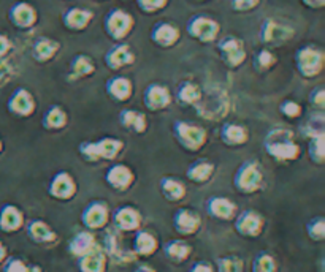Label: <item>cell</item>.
Listing matches in <instances>:
<instances>
[{"label":"cell","mask_w":325,"mask_h":272,"mask_svg":"<svg viewBox=\"0 0 325 272\" xmlns=\"http://www.w3.org/2000/svg\"><path fill=\"white\" fill-rule=\"evenodd\" d=\"M263 149L268 157L281 163L295 161L302 155L300 144L297 142L294 132L284 127H278L267 133L263 139Z\"/></svg>","instance_id":"6da1fadb"},{"label":"cell","mask_w":325,"mask_h":272,"mask_svg":"<svg viewBox=\"0 0 325 272\" xmlns=\"http://www.w3.org/2000/svg\"><path fill=\"white\" fill-rule=\"evenodd\" d=\"M124 150V141L113 136H105L97 141H83L78 146L80 155L89 161V163H96V161H114Z\"/></svg>","instance_id":"7a4b0ae2"},{"label":"cell","mask_w":325,"mask_h":272,"mask_svg":"<svg viewBox=\"0 0 325 272\" xmlns=\"http://www.w3.org/2000/svg\"><path fill=\"white\" fill-rule=\"evenodd\" d=\"M263 168L257 160H246L233 174V187L241 195H254L263 187Z\"/></svg>","instance_id":"3957f363"},{"label":"cell","mask_w":325,"mask_h":272,"mask_svg":"<svg viewBox=\"0 0 325 272\" xmlns=\"http://www.w3.org/2000/svg\"><path fill=\"white\" fill-rule=\"evenodd\" d=\"M294 64L298 74L305 79H314L321 76L325 67L324 51L316 45H305L295 51Z\"/></svg>","instance_id":"277c9868"},{"label":"cell","mask_w":325,"mask_h":272,"mask_svg":"<svg viewBox=\"0 0 325 272\" xmlns=\"http://www.w3.org/2000/svg\"><path fill=\"white\" fill-rule=\"evenodd\" d=\"M197 114L207 121H222L230 109V98L225 90L213 89L202 92V98L195 105Z\"/></svg>","instance_id":"5b68a950"},{"label":"cell","mask_w":325,"mask_h":272,"mask_svg":"<svg viewBox=\"0 0 325 272\" xmlns=\"http://www.w3.org/2000/svg\"><path fill=\"white\" fill-rule=\"evenodd\" d=\"M173 135L179 146L191 154L202 150L208 141V132L202 125H194L186 121H176L173 124Z\"/></svg>","instance_id":"8992f818"},{"label":"cell","mask_w":325,"mask_h":272,"mask_svg":"<svg viewBox=\"0 0 325 272\" xmlns=\"http://www.w3.org/2000/svg\"><path fill=\"white\" fill-rule=\"evenodd\" d=\"M135 27L133 16L122 10V8H113L109 10L104 18V30L107 37L111 38L116 43H121L130 35Z\"/></svg>","instance_id":"52a82bcc"},{"label":"cell","mask_w":325,"mask_h":272,"mask_svg":"<svg viewBox=\"0 0 325 272\" xmlns=\"http://www.w3.org/2000/svg\"><path fill=\"white\" fill-rule=\"evenodd\" d=\"M186 32L199 43H215L220 35V24L208 14H194L186 24Z\"/></svg>","instance_id":"ba28073f"},{"label":"cell","mask_w":325,"mask_h":272,"mask_svg":"<svg viewBox=\"0 0 325 272\" xmlns=\"http://www.w3.org/2000/svg\"><path fill=\"white\" fill-rule=\"evenodd\" d=\"M216 49L219 53L220 61L224 62L228 68H239L247 59V51L244 46V41L236 35H224L217 38Z\"/></svg>","instance_id":"9c48e42d"},{"label":"cell","mask_w":325,"mask_h":272,"mask_svg":"<svg viewBox=\"0 0 325 272\" xmlns=\"http://www.w3.org/2000/svg\"><path fill=\"white\" fill-rule=\"evenodd\" d=\"M294 33L295 32L290 25L281 24L273 18H265L259 29V40L267 46H279L292 40Z\"/></svg>","instance_id":"30bf717a"},{"label":"cell","mask_w":325,"mask_h":272,"mask_svg":"<svg viewBox=\"0 0 325 272\" xmlns=\"http://www.w3.org/2000/svg\"><path fill=\"white\" fill-rule=\"evenodd\" d=\"M109 222V206L102 200L91 201L81 212V223L89 231L104 229Z\"/></svg>","instance_id":"8fae6325"},{"label":"cell","mask_w":325,"mask_h":272,"mask_svg":"<svg viewBox=\"0 0 325 272\" xmlns=\"http://www.w3.org/2000/svg\"><path fill=\"white\" fill-rule=\"evenodd\" d=\"M173 101L172 90L165 84L151 82L149 86L143 90V105L151 113H159L167 109Z\"/></svg>","instance_id":"7c38bea8"},{"label":"cell","mask_w":325,"mask_h":272,"mask_svg":"<svg viewBox=\"0 0 325 272\" xmlns=\"http://www.w3.org/2000/svg\"><path fill=\"white\" fill-rule=\"evenodd\" d=\"M265 228V218L260 212L254 209H246L241 214H238L235 218V231L247 237V239H255L263 233Z\"/></svg>","instance_id":"4fadbf2b"},{"label":"cell","mask_w":325,"mask_h":272,"mask_svg":"<svg viewBox=\"0 0 325 272\" xmlns=\"http://www.w3.org/2000/svg\"><path fill=\"white\" fill-rule=\"evenodd\" d=\"M78 193V184L68 171H57L48 185V195L57 201H70Z\"/></svg>","instance_id":"5bb4252c"},{"label":"cell","mask_w":325,"mask_h":272,"mask_svg":"<svg viewBox=\"0 0 325 272\" xmlns=\"http://www.w3.org/2000/svg\"><path fill=\"white\" fill-rule=\"evenodd\" d=\"M105 182L114 192L119 193L129 192L132 189V185L135 184V173L132 171L130 166H127L124 163H113L105 171Z\"/></svg>","instance_id":"9a60e30c"},{"label":"cell","mask_w":325,"mask_h":272,"mask_svg":"<svg viewBox=\"0 0 325 272\" xmlns=\"http://www.w3.org/2000/svg\"><path fill=\"white\" fill-rule=\"evenodd\" d=\"M149 37L156 46L162 49H168V48H173L179 41V38H181V30H179L178 25L172 21H159L152 25Z\"/></svg>","instance_id":"2e32d148"},{"label":"cell","mask_w":325,"mask_h":272,"mask_svg":"<svg viewBox=\"0 0 325 272\" xmlns=\"http://www.w3.org/2000/svg\"><path fill=\"white\" fill-rule=\"evenodd\" d=\"M136 61V56L133 53V49L130 45L124 43H116L114 46H111L104 57V62L105 65L113 71H119V70H124V68L133 65Z\"/></svg>","instance_id":"e0dca14e"},{"label":"cell","mask_w":325,"mask_h":272,"mask_svg":"<svg viewBox=\"0 0 325 272\" xmlns=\"http://www.w3.org/2000/svg\"><path fill=\"white\" fill-rule=\"evenodd\" d=\"M8 19L19 30H29L38 22V10L29 2H16L8 11Z\"/></svg>","instance_id":"ac0fdd59"},{"label":"cell","mask_w":325,"mask_h":272,"mask_svg":"<svg viewBox=\"0 0 325 272\" xmlns=\"http://www.w3.org/2000/svg\"><path fill=\"white\" fill-rule=\"evenodd\" d=\"M111 220H113V225L119 229V231L135 233L140 229L143 217L136 207L124 204V206H119L113 214H111Z\"/></svg>","instance_id":"d6986e66"},{"label":"cell","mask_w":325,"mask_h":272,"mask_svg":"<svg viewBox=\"0 0 325 272\" xmlns=\"http://www.w3.org/2000/svg\"><path fill=\"white\" fill-rule=\"evenodd\" d=\"M173 228L179 236H194L202 228V217L194 209L179 207L173 214Z\"/></svg>","instance_id":"ffe728a7"},{"label":"cell","mask_w":325,"mask_h":272,"mask_svg":"<svg viewBox=\"0 0 325 272\" xmlns=\"http://www.w3.org/2000/svg\"><path fill=\"white\" fill-rule=\"evenodd\" d=\"M8 109L18 117H30L37 111V100L30 90L19 87L11 93L10 100H8Z\"/></svg>","instance_id":"44dd1931"},{"label":"cell","mask_w":325,"mask_h":272,"mask_svg":"<svg viewBox=\"0 0 325 272\" xmlns=\"http://www.w3.org/2000/svg\"><path fill=\"white\" fill-rule=\"evenodd\" d=\"M94 21V11L83 6H70L62 14V24L70 32H84Z\"/></svg>","instance_id":"7402d4cb"},{"label":"cell","mask_w":325,"mask_h":272,"mask_svg":"<svg viewBox=\"0 0 325 272\" xmlns=\"http://www.w3.org/2000/svg\"><path fill=\"white\" fill-rule=\"evenodd\" d=\"M105 92L116 103H127L133 95V84L127 76L114 74L105 82Z\"/></svg>","instance_id":"603a6c76"},{"label":"cell","mask_w":325,"mask_h":272,"mask_svg":"<svg viewBox=\"0 0 325 272\" xmlns=\"http://www.w3.org/2000/svg\"><path fill=\"white\" fill-rule=\"evenodd\" d=\"M205 207H207L210 217L216 220H224V222L233 220L238 212V206L227 197H211Z\"/></svg>","instance_id":"cb8c5ba5"},{"label":"cell","mask_w":325,"mask_h":272,"mask_svg":"<svg viewBox=\"0 0 325 272\" xmlns=\"http://www.w3.org/2000/svg\"><path fill=\"white\" fill-rule=\"evenodd\" d=\"M220 141L228 147H241L249 141V130L241 124L225 122L220 127Z\"/></svg>","instance_id":"d4e9b609"},{"label":"cell","mask_w":325,"mask_h":272,"mask_svg":"<svg viewBox=\"0 0 325 272\" xmlns=\"http://www.w3.org/2000/svg\"><path fill=\"white\" fill-rule=\"evenodd\" d=\"M61 51V43L51 37H38L32 45V57L38 64L51 62Z\"/></svg>","instance_id":"484cf974"},{"label":"cell","mask_w":325,"mask_h":272,"mask_svg":"<svg viewBox=\"0 0 325 272\" xmlns=\"http://www.w3.org/2000/svg\"><path fill=\"white\" fill-rule=\"evenodd\" d=\"M100 245L97 244L96 236L92 231L86 229V231L76 233L70 241H68V253L75 258H81L84 255H88L89 252L96 250Z\"/></svg>","instance_id":"4316f807"},{"label":"cell","mask_w":325,"mask_h":272,"mask_svg":"<svg viewBox=\"0 0 325 272\" xmlns=\"http://www.w3.org/2000/svg\"><path fill=\"white\" fill-rule=\"evenodd\" d=\"M27 236L32 242L40 245L54 244L57 241V234L54 229L45 220H40V218H33L27 223Z\"/></svg>","instance_id":"83f0119b"},{"label":"cell","mask_w":325,"mask_h":272,"mask_svg":"<svg viewBox=\"0 0 325 272\" xmlns=\"http://www.w3.org/2000/svg\"><path fill=\"white\" fill-rule=\"evenodd\" d=\"M133 253L141 258H149L159 250V241L148 229H138L135 231L133 244H132Z\"/></svg>","instance_id":"f1b7e54d"},{"label":"cell","mask_w":325,"mask_h":272,"mask_svg":"<svg viewBox=\"0 0 325 272\" xmlns=\"http://www.w3.org/2000/svg\"><path fill=\"white\" fill-rule=\"evenodd\" d=\"M119 124L122 129L135 135H143L148 130V117L138 109H122L119 113Z\"/></svg>","instance_id":"f546056e"},{"label":"cell","mask_w":325,"mask_h":272,"mask_svg":"<svg viewBox=\"0 0 325 272\" xmlns=\"http://www.w3.org/2000/svg\"><path fill=\"white\" fill-rule=\"evenodd\" d=\"M70 76H68V81H76V79H84V78H91V76L96 73L97 65L94 62V59L88 54H76L72 57L70 61Z\"/></svg>","instance_id":"4dcf8cb0"},{"label":"cell","mask_w":325,"mask_h":272,"mask_svg":"<svg viewBox=\"0 0 325 272\" xmlns=\"http://www.w3.org/2000/svg\"><path fill=\"white\" fill-rule=\"evenodd\" d=\"M107 268H108V255L102 247H97L96 250H92L88 255L78 258L80 272H107Z\"/></svg>","instance_id":"1f68e13d"},{"label":"cell","mask_w":325,"mask_h":272,"mask_svg":"<svg viewBox=\"0 0 325 272\" xmlns=\"http://www.w3.org/2000/svg\"><path fill=\"white\" fill-rule=\"evenodd\" d=\"M215 171H216L215 163L210 160L202 158V160H197L189 165V168H187V171H186V177L194 184L203 185L213 179Z\"/></svg>","instance_id":"d6a6232c"},{"label":"cell","mask_w":325,"mask_h":272,"mask_svg":"<svg viewBox=\"0 0 325 272\" xmlns=\"http://www.w3.org/2000/svg\"><path fill=\"white\" fill-rule=\"evenodd\" d=\"M24 225V214L14 204H6L0 210V229L5 233H16Z\"/></svg>","instance_id":"836d02e7"},{"label":"cell","mask_w":325,"mask_h":272,"mask_svg":"<svg viewBox=\"0 0 325 272\" xmlns=\"http://www.w3.org/2000/svg\"><path fill=\"white\" fill-rule=\"evenodd\" d=\"M202 92H203V89L199 86V84L186 79V81H181L178 84L175 97H176V101L181 106H195L197 103H199V100L202 98Z\"/></svg>","instance_id":"e575fe53"},{"label":"cell","mask_w":325,"mask_h":272,"mask_svg":"<svg viewBox=\"0 0 325 272\" xmlns=\"http://www.w3.org/2000/svg\"><path fill=\"white\" fill-rule=\"evenodd\" d=\"M41 125L48 132H61L68 125V114L59 105H51L41 119Z\"/></svg>","instance_id":"d590c367"},{"label":"cell","mask_w":325,"mask_h":272,"mask_svg":"<svg viewBox=\"0 0 325 272\" xmlns=\"http://www.w3.org/2000/svg\"><path fill=\"white\" fill-rule=\"evenodd\" d=\"M160 193L164 195V198L170 203H178L184 200L186 197V185L183 181H179L178 177L173 176H164L159 182Z\"/></svg>","instance_id":"8d00e7d4"},{"label":"cell","mask_w":325,"mask_h":272,"mask_svg":"<svg viewBox=\"0 0 325 272\" xmlns=\"http://www.w3.org/2000/svg\"><path fill=\"white\" fill-rule=\"evenodd\" d=\"M164 253L167 260L175 263V265H183L192 255V247L184 239H172L164 245Z\"/></svg>","instance_id":"74e56055"},{"label":"cell","mask_w":325,"mask_h":272,"mask_svg":"<svg viewBox=\"0 0 325 272\" xmlns=\"http://www.w3.org/2000/svg\"><path fill=\"white\" fill-rule=\"evenodd\" d=\"M278 61L279 59L275 54V51H271L270 48H262L254 54L252 65L257 73H268L278 65Z\"/></svg>","instance_id":"f35d334b"},{"label":"cell","mask_w":325,"mask_h":272,"mask_svg":"<svg viewBox=\"0 0 325 272\" xmlns=\"http://www.w3.org/2000/svg\"><path fill=\"white\" fill-rule=\"evenodd\" d=\"M300 132L306 136V138H314L318 135H325V119L322 111L318 114L311 116L308 121L302 125Z\"/></svg>","instance_id":"ab89813d"},{"label":"cell","mask_w":325,"mask_h":272,"mask_svg":"<svg viewBox=\"0 0 325 272\" xmlns=\"http://www.w3.org/2000/svg\"><path fill=\"white\" fill-rule=\"evenodd\" d=\"M325 135H318L314 138H310L308 141V155H310L311 161L316 165H324L325 163V142H324Z\"/></svg>","instance_id":"60d3db41"},{"label":"cell","mask_w":325,"mask_h":272,"mask_svg":"<svg viewBox=\"0 0 325 272\" xmlns=\"http://www.w3.org/2000/svg\"><path fill=\"white\" fill-rule=\"evenodd\" d=\"M217 272H244V263L236 255H225L216 260Z\"/></svg>","instance_id":"b9f144b4"},{"label":"cell","mask_w":325,"mask_h":272,"mask_svg":"<svg viewBox=\"0 0 325 272\" xmlns=\"http://www.w3.org/2000/svg\"><path fill=\"white\" fill-rule=\"evenodd\" d=\"M252 272H278L276 258L268 252H260L252 261Z\"/></svg>","instance_id":"7bdbcfd3"},{"label":"cell","mask_w":325,"mask_h":272,"mask_svg":"<svg viewBox=\"0 0 325 272\" xmlns=\"http://www.w3.org/2000/svg\"><path fill=\"white\" fill-rule=\"evenodd\" d=\"M306 234L314 242H322L325 239V218L318 215L306 223Z\"/></svg>","instance_id":"ee69618b"},{"label":"cell","mask_w":325,"mask_h":272,"mask_svg":"<svg viewBox=\"0 0 325 272\" xmlns=\"http://www.w3.org/2000/svg\"><path fill=\"white\" fill-rule=\"evenodd\" d=\"M279 113H281L282 117L289 119V121H295V119L302 117L303 108H302L300 103H298V101H295L292 98H287L279 105Z\"/></svg>","instance_id":"f6af8a7d"},{"label":"cell","mask_w":325,"mask_h":272,"mask_svg":"<svg viewBox=\"0 0 325 272\" xmlns=\"http://www.w3.org/2000/svg\"><path fill=\"white\" fill-rule=\"evenodd\" d=\"M136 6L140 8V11L144 14H156L162 10H165L168 6L170 0H135Z\"/></svg>","instance_id":"bcb514c9"},{"label":"cell","mask_w":325,"mask_h":272,"mask_svg":"<svg viewBox=\"0 0 325 272\" xmlns=\"http://www.w3.org/2000/svg\"><path fill=\"white\" fill-rule=\"evenodd\" d=\"M308 101H310V105L318 109V111H324V108H325V89H324V86H316L310 92V95H308Z\"/></svg>","instance_id":"7dc6e473"},{"label":"cell","mask_w":325,"mask_h":272,"mask_svg":"<svg viewBox=\"0 0 325 272\" xmlns=\"http://www.w3.org/2000/svg\"><path fill=\"white\" fill-rule=\"evenodd\" d=\"M262 0H230V8L235 13H249L260 5Z\"/></svg>","instance_id":"c3c4849f"},{"label":"cell","mask_w":325,"mask_h":272,"mask_svg":"<svg viewBox=\"0 0 325 272\" xmlns=\"http://www.w3.org/2000/svg\"><path fill=\"white\" fill-rule=\"evenodd\" d=\"M27 265L21 258H10L5 265V272H25Z\"/></svg>","instance_id":"681fc988"},{"label":"cell","mask_w":325,"mask_h":272,"mask_svg":"<svg viewBox=\"0 0 325 272\" xmlns=\"http://www.w3.org/2000/svg\"><path fill=\"white\" fill-rule=\"evenodd\" d=\"M215 266L211 265V263L208 261H197L194 263V265L189 268V271L187 272H215Z\"/></svg>","instance_id":"f907efd6"},{"label":"cell","mask_w":325,"mask_h":272,"mask_svg":"<svg viewBox=\"0 0 325 272\" xmlns=\"http://www.w3.org/2000/svg\"><path fill=\"white\" fill-rule=\"evenodd\" d=\"M11 48H13V45H11L10 38L5 37V35H0V57L6 56L11 51Z\"/></svg>","instance_id":"816d5d0a"},{"label":"cell","mask_w":325,"mask_h":272,"mask_svg":"<svg viewBox=\"0 0 325 272\" xmlns=\"http://www.w3.org/2000/svg\"><path fill=\"white\" fill-rule=\"evenodd\" d=\"M300 2L310 10H322L325 6V0H300Z\"/></svg>","instance_id":"f5cc1de1"},{"label":"cell","mask_w":325,"mask_h":272,"mask_svg":"<svg viewBox=\"0 0 325 272\" xmlns=\"http://www.w3.org/2000/svg\"><path fill=\"white\" fill-rule=\"evenodd\" d=\"M135 272H156V269L148 266V265H141V266H138L135 269Z\"/></svg>","instance_id":"db71d44e"},{"label":"cell","mask_w":325,"mask_h":272,"mask_svg":"<svg viewBox=\"0 0 325 272\" xmlns=\"http://www.w3.org/2000/svg\"><path fill=\"white\" fill-rule=\"evenodd\" d=\"M25 272H41V268L38 265H27V269H25Z\"/></svg>","instance_id":"11a10c76"},{"label":"cell","mask_w":325,"mask_h":272,"mask_svg":"<svg viewBox=\"0 0 325 272\" xmlns=\"http://www.w3.org/2000/svg\"><path fill=\"white\" fill-rule=\"evenodd\" d=\"M5 257H6V249L3 247V244L0 242V261H3Z\"/></svg>","instance_id":"9f6ffc18"},{"label":"cell","mask_w":325,"mask_h":272,"mask_svg":"<svg viewBox=\"0 0 325 272\" xmlns=\"http://www.w3.org/2000/svg\"><path fill=\"white\" fill-rule=\"evenodd\" d=\"M3 150V142H2V139H0V152Z\"/></svg>","instance_id":"6f0895ef"},{"label":"cell","mask_w":325,"mask_h":272,"mask_svg":"<svg viewBox=\"0 0 325 272\" xmlns=\"http://www.w3.org/2000/svg\"><path fill=\"white\" fill-rule=\"evenodd\" d=\"M195 2H208V0H195Z\"/></svg>","instance_id":"680465c9"}]
</instances>
